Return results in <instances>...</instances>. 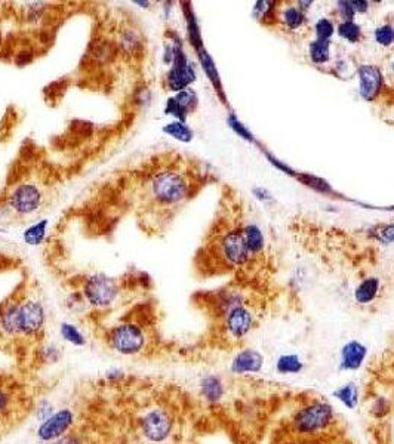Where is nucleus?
Listing matches in <instances>:
<instances>
[{
	"label": "nucleus",
	"instance_id": "1",
	"mask_svg": "<svg viewBox=\"0 0 394 444\" xmlns=\"http://www.w3.org/2000/svg\"><path fill=\"white\" fill-rule=\"evenodd\" d=\"M197 187L199 181L193 172L169 163L150 172L145 181V199L154 207L174 211L191 199Z\"/></svg>",
	"mask_w": 394,
	"mask_h": 444
},
{
	"label": "nucleus",
	"instance_id": "2",
	"mask_svg": "<svg viewBox=\"0 0 394 444\" xmlns=\"http://www.w3.org/2000/svg\"><path fill=\"white\" fill-rule=\"evenodd\" d=\"M338 422L335 407L328 400L313 399L295 409L289 428L300 438H317L334 428Z\"/></svg>",
	"mask_w": 394,
	"mask_h": 444
},
{
	"label": "nucleus",
	"instance_id": "3",
	"mask_svg": "<svg viewBox=\"0 0 394 444\" xmlns=\"http://www.w3.org/2000/svg\"><path fill=\"white\" fill-rule=\"evenodd\" d=\"M133 429L140 444H168L177 433V416L169 406L150 403L135 419Z\"/></svg>",
	"mask_w": 394,
	"mask_h": 444
},
{
	"label": "nucleus",
	"instance_id": "4",
	"mask_svg": "<svg viewBox=\"0 0 394 444\" xmlns=\"http://www.w3.org/2000/svg\"><path fill=\"white\" fill-rule=\"evenodd\" d=\"M141 317L126 318L105 330V343L113 353L125 357H137L149 350V326Z\"/></svg>",
	"mask_w": 394,
	"mask_h": 444
},
{
	"label": "nucleus",
	"instance_id": "5",
	"mask_svg": "<svg viewBox=\"0 0 394 444\" xmlns=\"http://www.w3.org/2000/svg\"><path fill=\"white\" fill-rule=\"evenodd\" d=\"M211 253L227 269H240L252 261L242 225H230L217 231L211 242Z\"/></svg>",
	"mask_w": 394,
	"mask_h": 444
},
{
	"label": "nucleus",
	"instance_id": "6",
	"mask_svg": "<svg viewBox=\"0 0 394 444\" xmlns=\"http://www.w3.org/2000/svg\"><path fill=\"white\" fill-rule=\"evenodd\" d=\"M30 397L24 387L0 375V429L12 427L30 412Z\"/></svg>",
	"mask_w": 394,
	"mask_h": 444
},
{
	"label": "nucleus",
	"instance_id": "7",
	"mask_svg": "<svg viewBox=\"0 0 394 444\" xmlns=\"http://www.w3.org/2000/svg\"><path fill=\"white\" fill-rule=\"evenodd\" d=\"M122 293L117 279L105 274H91L82 280V298L96 310H107L113 306Z\"/></svg>",
	"mask_w": 394,
	"mask_h": 444
},
{
	"label": "nucleus",
	"instance_id": "8",
	"mask_svg": "<svg viewBox=\"0 0 394 444\" xmlns=\"http://www.w3.org/2000/svg\"><path fill=\"white\" fill-rule=\"evenodd\" d=\"M80 427L82 424L78 412L73 407H63V409L55 410L43 422H41L36 436H38V440L42 444H46L70 434L71 431Z\"/></svg>",
	"mask_w": 394,
	"mask_h": 444
},
{
	"label": "nucleus",
	"instance_id": "9",
	"mask_svg": "<svg viewBox=\"0 0 394 444\" xmlns=\"http://www.w3.org/2000/svg\"><path fill=\"white\" fill-rule=\"evenodd\" d=\"M256 325V314L251 302L238 305L219 320V327L231 342H240L249 335Z\"/></svg>",
	"mask_w": 394,
	"mask_h": 444
},
{
	"label": "nucleus",
	"instance_id": "10",
	"mask_svg": "<svg viewBox=\"0 0 394 444\" xmlns=\"http://www.w3.org/2000/svg\"><path fill=\"white\" fill-rule=\"evenodd\" d=\"M175 55L170 64V70L166 76V84L169 91L182 92L190 88V84L196 80V70L190 63L186 52L182 49L181 40H175Z\"/></svg>",
	"mask_w": 394,
	"mask_h": 444
},
{
	"label": "nucleus",
	"instance_id": "11",
	"mask_svg": "<svg viewBox=\"0 0 394 444\" xmlns=\"http://www.w3.org/2000/svg\"><path fill=\"white\" fill-rule=\"evenodd\" d=\"M43 202V194L38 184L21 182L10 190L8 195V205L12 211L20 215H30L39 211Z\"/></svg>",
	"mask_w": 394,
	"mask_h": 444
},
{
	"label": "nucleus",
	"instance_id": "12",
	"mask_svg": "<svg viewBox=\"0 0 394 444\" xmlns=\"http://www.w3.org/2000/svg\"><path fill=\"white\" fill-rule=\"evenodd\" d=\"M359 95L366 103L377 101L384 91V74L375 64H360L357 67Z\"/></svg>",
	"mask_w": 394,
	"mask_h": 444
},
{
	"label": "nucleus",
	"instance_id": "13",
	"mask_svg": "<svg viewBox=\"0 0 394 444\" xmlns=\"http://www.w3.org/2000/svg\"><path fill=\"white\" fill-rule=\"evenodd\" d=\"M265 366V357L255 348L239 350L230 362V373L235 376L260 375Z\"/></svg>",
	"mask_w": 394,
	"mask_h": 444
},
{
	"label": "nucleus",
	"instance_id": "14",
	"mask_svg": "<svg viewBox=\"0 0 394 444\" xmlns=\"http://www.w3.org/2000/svg\"><path fill=\"white\" fill-rule=\"evenodd\" d=\"M369 355V348L366 345L357 339H350L342 343L338 354V372L350 373L359 372L365 366Z\"/></svg>",
	"mask_w": 394,
	"mask_h": 444
},
{
	"label": "nucleus",
	"instance_id": "15",
	"mask_svg": "<svg viewBox=\"0 0 394 444\" xmlns=\"http://www.w3.org/2000/svg\"><path fill=\"white\" fill-rule=\"evenodd\" d=\"M116 45L119 47V54L129 59H141L145 52L143 31L133 26H125L119 30Z\"/></svg>",
	"mask_w": 394,
	"mask_h": 444
},
{
	"label": "nucleus",
	"instance_id": "16",
	"mask_svg": "<svg viewBox=\"0 0 394 444\" xmlns=\"http://www.w3.org/2000/svg\"><path fill=\"white\" fill-rule=\"evenodd\" d=\"M246 302H248V298H246V295L240 289H224L214 293L212 298L206 302V305L209 308V311L212 313L214 318H217L219 322L231 308Z\"/></svg>",
	"mask_w": 394,
	"mask_h": 444
},
{
	"label": "nucleus",
	"instance_id": "17",
	"mask_svg": "<svg viewBox=\"0 0 394 444\" xmlns=\"http://www.w3.org/2000/svg\"><path fill=\"white\" fill-rule=\"evenodd\" d=\"M199 396L209 404L217 406L227 396V385L223 376L218 373H206L199 380Z\"/></svg>",
	"mask_w": 394,
	"mask_h": 444
},
{
	"label": "nucleus",
	"instance_id": "18",
	"mask_svg": "<svg viewBox=\"0 0 394 444\" xmlns=\"http://www.w3.org/2000/svg\"><path fill=\"white\" fill-rule=\"evenodd\" d=\"M199 98L193 89H186L182 92H178L174 98L168 100L166 104V114L174 116L178 121H186L187 116L196 110Z\"/></svg>",
	"mask_w": 394,
	"mask_h": 444
},
{
	"label": "nucleus",
	"instance_id": "19",
	"mask_svg": "<svg viewBox=\"0 0 394 444\" xmlns=\"http://www.w3.org/2000/svg\"><path fill=\"white\" fill-rule=\"evenodd\" d=\"M383 290V281L377 276H369L360 280L353 290V299L359 306L372 305Z\"/></svg>",
	"mask_w": 394,
	"mask_h": 444
},
{
	"label": "nucleus",
	"instance_id": "20",
	"mask_svg": "<svg viewBox=\"0 0 394 444\" xmlns=\"http://www.w3.org/2000/svg\"><path fill=\"white\" fill-rule=\"evenodd\" d=\"M332 397L346 407L347 410L354 412L360 404V387L354 380L344 382V384L332 391Z\"/></svg>",
	"mask_w": 394,
	"mask_h": 444
},
{
	"label": "nucleus",
	"instance_id": "21",
	"mask_svg": "<svg viewBox=\"0 0 394 444\" xmlns=\"http://www.w3.org/2000/svg\"><path fill=\"white\" fill-rule=\"evenodd\" d=\"M305 369V362L298 354L286 353L280 354L275 360V372L280 376H297Z\"/></svg>",
	"mask_w": 394,
	"mask_h": 444
},
{
	"label": "nucleus",
	"instance_id": "22",
	"mask_svg": "<svg viewBox=\"0 0 394 444\" xmlns=\"http://www.w3.org/2000/svg\"><path fill=\"white\" fill-rule=\"evenodd\" d=\"M243 230V236L246 240V244H248V251L254 258L263 255L264 249H265V237L263 230L258 227L256 224H245L242 225Z\"/></svg>",
	"mask_w": 394,
	"mask_h": 444
},
{
	"label": "nucleus",
	"instance_id": "23",
	"mask_svg": "<svg viewBox=\"0 0 394 444\" xmlns=\"http://www.w3.org/2000/svg\"><path fill=\"white\" fill-rule=\"evenodd\" d=\"M277 20L286 29L295 31L304 27V24L307 22V15L305 12H302L297 5H289L280 10V15L277 17Z\"/></svg>",
	"mask_w": 394,
	"mask_h": 444
},
{
	"label": "nucleus",
	"instance_id": "24",
	"mask_svg": "<svg viewBox=\"0 0 394 444\" xmlns=\"http://www.w3.org/2000/svg\"><path fill=\"white\" fill-rule=\"evenodd\" d=\"M393 410V401L383 394H378V396L372 397L371 403L367 407V415L371 416L375 421H383Z\"/></svg>",
	"mask_w": 394,
	"mask_h": 444
},
{
	"label": "nucleus",
	"instance_id": "25",
	"mask_svg": "<svg viewBox=\"0 0 394 444\" xmlns=\"http://www.w3.org/2000/svg\"><path fill=\"white\" fill-rule=\"evenodd\" d=\"M330 47L332 42L330 40H319L314 39L309 45V57L312 59V63L316 66H323L329 63L330 59Z\"/></svg>",
	"mask_w": 394,
	"mask_h": 444
},
{
	"label": "nucleus",
	"instance_id": "26",
	"mask_svg": "<svg viewBox=\"0 0 394 444\" xmlns=\"http://www.w3.org/2000/svg\"><path fill=\"white\" fill-rule=\"evenodd\" d=\"M337 34L342 40H346L351 45L360 43L363 37V30L356 21H340L338 26L335 27Z\"/></svg>",
	"mask_w": 394,
	"mask_h": 444
},
{
	"label": "nucleus",
	"instance_id": "27",
	"mask_svg": "<svg viewBox=\"0 0 394 444\" xmlns=\"http://www.w3.org/2000/svg\"><path fill=\"white\" fill-rule=\"evenodd\" d=\"M252 14L256 20L263 21V24L276 22L277 21V3L276 2H267V0H261L254 5Z\"/></svg>",
	"mask_w": 394,
	"mask_h": 444
},
{
	"label": "nucleus",
	"instance_id": "28",
	"mask_svg": "<svg viewBox=\"0 0 394 444\" xmlns=\"http://www.w3.org/2000/svg\"><path fill=\"white\" fill-rule=\"evenodd\" d=\"M369 237L381 244H394V222H384L369 228Z\"/></svg>",
	"mask_w": 394,
	"mask_h": 444
},
{
	"label": "nucleus",
	"instance_id": "29",
	"mask_svg": "<svg viewBox=\"0 0 394 444\" xmlns=\"http://www.w3.org/2000/svg\"><path fill=\"white\" fill-rule=\"evenodd\" d=\"M295 178H297L302 185H305V187H309L317 193H322V194H334V188L330 187V185L319 177H314V175H310V174H297L295 175Z\"/></svg>",
	"mask_w": 394,
	"mask_h": 444
},
{
	"label": "nucleus",
	"instance_id": "30",
	"mask_svg": "<svg viewBox=\"0 0 394 444\" xmlns=\"http://www.w3.org/2000/svg\"><path fill=\"white\" fill-rule=\"evenodd\" d=\"M163 132L181 142H190L193 140V131L184 121L177 120L169 123L163 128Z\"/></svg>",
	"mask_w": 394,
	"mask_h": 444
},
{
	"label": "nucleus",
	"instance_id": "31",
	"mask_svg": "<svg viewBox=\"0 0 394 444\" xmlns=\"http://www.w3.org/2000/svg\"><path fill=\"white\" fill-rule=\"evenodd\" d=\"M374 39L375 42L383 46V47H390L394 45V26L390 22L381 24L374 30Z\"/></svg>",
	"mask_w": 394,
	"mask_h": 444
},
{
	"label": "nucleus",
	"instance_id": "32",
	"mask_svg": "<svg viewBox=\"0 0 394 444\" xmlns=\"http://www.w3.org/2000/svg\"><path fill=\"white\" fill-rule=\"evenodd\" d=\"M335 24L329 18H320L314 24V34L319 40H330L335 34Z\"/></svg>",
	"mask_w": 394,
	"mask_h": 444
},
{
	"label": "nucleus",
	"instance_id": "33",
	"mask_svg": "<svg viewBox=\"0 0 394 444\" xmlns=\"http://www.w3.org/2000/svg\"><path fill=\"white\" fill-rule=\"evenodd\" d=\"M61 336H63L67 342L76 345V347H83V345L86 343L83 333L75 325H70V323L61 325Z\"/></svg>",
	"mask_w": 394,
	"mask_h": 444
},
{
	"label": "nucleus",
	"instance_id": "34",
	"mask_svg": "<svg viewBox=\"0 0 394 444\" xmlns=\"http://www.w3.org/2000/svg\"><path fill=\"white\" fill-rule=\"evenodd\" d=\"M227 123H228V126L235 131L240 138H243L245 141H248V142H252V144H256V141H255V137H254V133L246 128L243 123L238 119V116L235 114V113H231L230 116H228V119H227Z\"/></svg>",
	"mask_w": 394,
	"mask_h": 444
},
{
	"label": "nucleus",
	"instance_id": "35",
	"mask_svg": "<svg viewBox=\"0 0 394 444\" xmlns=\"http://www.w3.org/2000/svg\"><path fill=\"white\" fill-rule=\"evenodd\" d=\"M46 444H91V441H89L88 434L83 433L82 427H80V428H78L75 431H71L70 434L61 437V438H58L55 441L46 443Z\"/></svg>",
	"mask_w": 394,
	"mask_h": 444
},
{
	"label": "nucleus",
	"instance_id": "36",
	"mask_svg": "<svg viewBox=\"0 0 394 444\" xmlns=\"http://www.w3.org/2000/svg\"><path fill=\"white\" fill-rule=\"evenodd\" d=\"M337 15L341 21H354L356 12L351 5V0H340V2H337Z\"/></svg>",
	"mask_w": 394,
	"mask_h": 444
},
{
	"label": "nucleus",
	"instance_id": "37",
	"mask_svg": "<svg viewBox=\"0 0 394 444\" xmlns=\"http://www.w3.org/2000/svg\"><path fill=\"white\" fill-rule=\"evenodd\" d=\"M45 225H46V222L43 221V222H41V224L31 227L26 234H24V239H26V242L29 244L39 243L45 236Z\"/></svg>",
	"mask_w": 394,
	"mask_h": 444
},
{
	"label": "nucleus",
	"instance_id": "38",
	"mask_svg": "<svg viewBox=\"0 0 394 444\" xmlns=\"http://www.w3.org/2000/svg\"><path fill=\"white\" fill-rule=\"evenodd\" d=\"M252 194H254L255 199H258V200L263 202V203L273 202V194L270 193L267 188H264V187H255V188L252 190Z\"/></svg>",
	"mask_w": 394,
	"mask_h": 444
},
{
	"label": "nucleus",
	"instance_id": "39",
	"mask_svg": "<svg viewBox=\"0 0 394 444\" xmlns=\"http://www.w3.org/2000/svg\"><path fill=\"white\" fill-rule=\"evenodd\" d=\"M351 5L354 8V12L356 15L359 14H366V12L369 10V8H371V2H367V0H351Z\"/></svg>",
	"mask_w": 394,
	"mask_h": 444
},
{
	"label": "nucleus",
	"instance_id": "40",
	"mask_svg": "<svg viewBox=\"0 0 394 444\" xmlns=\"http://www.w3.org/2000/svg\"><path fill=\"white\" fill-rule=\"evenodd\" d=\"M391 68H393V71H394V59H393V63H391Z\"/></svg>",
	"mask_w": 394,
	"mask_h": 444
}]
</instances>
